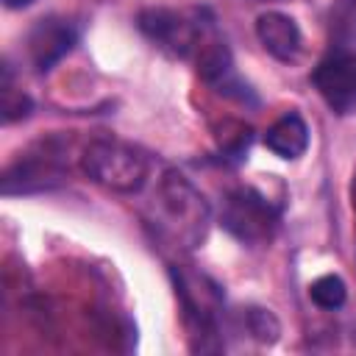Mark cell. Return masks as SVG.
Returning <instances> with one entry per match:
<instances>
[{"label":"cell","mask_w":356,"mask_h":356,"mask_svg":"<svg viewBox=\"0 0 356 356\" xmlns=\"http://www.w3.org/2000/svg\"><path fill=\"white\" fill-rule=\"evenodd\" d=\"M156 222L181 248H200L211 225V206L203 192L181 172L167 170L156 184Z\"/></svg>","instance_id":"obj_1"},{"label":"cell","mask_w":356,"mask_h":356,"mask_svg":"<svg viewBox=\"0 0 356 356\" xmlns=\"http://www.w3.org/2000/svg\"><path fill=\"white\" fill-rule=\"evenodd\" d=\"M81 170L103 189L134 195L147 181V159L120 139H92L81 153Z\"/></svg>","instance_id":"obj_2"},{"label":"cell","mask_w":356,"mask_h":356,"mask_svg":"<svg viewBox=\"0 0 356 356\" xmlns=\"http://www.w3.org/2000/svg\"><path fill=\"white\" fill-rule=\"evenodd\" d=\"M220 222L242 245H267L275 236L278 214L264 195H259L250 186H239L225 195Z\"/></svg>","instance_id":"obj_3"},{"label":"cell","mask_w":356,"mask_h":356,"mask_svg":"<svg viewBox=\"0 0 356 356\" xmlns=\"http://www.w3.org/2000/svg\"><path fill=\"white\" fill-rule=\"evenodd\" d=\"M139 31L161 50L178 58H189L197 53L203 36L209 33L211 22H200V17H186L170 8H145L136 17Z\"/></svg>","instance_id":"obj_4"},{"label":"cell","mask_w":356,"mask_h":356,"mask_svg":"<svg viewBox=\"0 0 356 356\" xmlns=\"http://www.w3.org/2000/svg\"><path fill=\"white\" fill-rule=\"evenodd\" d=\"M312 83L323 103L339 114H356V53L345 47H331L328 56L320 58V64L312 72Z\"/></svg>","instance_id":"obj_5"},{"label":"cell","mask_w":356,"mask_h":356,"mask_svg":"<svg viewBox=\"0 0 356 356\" xmlns=\"http://www.w3.org/2000/svg\"><path fill=\"white\" fill-rule=\"evenodd\" d=\"M64 181V167H61V150L56 142H42L31 153H19L14 164L6 167L3 172V195H22V192H39V189H53Z\"/></svg>","instance_id":"obj_6"},{"label":"cell","mask_w":356,"mask_h":356,"mask_svg":"<svg viewBox=\"0 0 356 356\" xmlns=\"http://www.w3.org/2000/svg\"><path fill=\"white\" fill-rule=\"evenodd\" d=\"M78 42V31L72 22L58 17H44L28 31V58L39 72L56 67Z\"/></svg>","instance_id":"obj_7"},{"label":"cell","mask_w":356,"mask_h":356,"mask_svg":"<svg viewBox=\"0 0 356 356\" xmlns=\"http://www.w3.org/2000/svg\"><path fill=\"white\" fill-rule=\"evenodd\" d=\"M256 39L278 61H295L303 47L298 22L281 11H264L256 17Z\"/></svg>","instance_id":"obj_8"},{"label":"cell","mask_w":356,"mask_h":356,"mask_svg":"<svg viewBox=\"0 0 356 356\" xmlns=\"http://www.w3.org/2000/svg\"><path fill=\"white\" fill-rule=\"evenodd\" d=\"M264 147L275 153L284 161L300 159L309 147V125L298 111H289L278 117L267 131H264Z\"/></svg>","instance_id":"obj_9"},{"label":"cell","mask_w":356,"mask_h":356,"mask_svg":"<svg viewBox=\"0 0 356 356\" xmlns=\"http://www.w3.org/2000/svg\"><path fill=\"white\" fill-rule=\"evenodd\" d=\"M331 47L350 50L356 44V0H334L328 11Z\"/></svg>","instance_id":"obj_10"},{"label":"cell","mask_w":356,"mask_h":356,"mask_svg":"<svg viewBox=\"0 0 356 356\" xmlns=\"http://www.w3.org/2000/svg\"><path fill=\"white\" fill-rule=\"evenodd\" d=\"M309 298H312L320 309L334 312V309H339V306L345 303L348 286H345V281H342L337 273H325V275H317V278L309 284Z\"/></svg>","instance_id":"obj_11"},{"label":"cell","mask_w":356,"mask_h":356,"mask_svg":"<svg viewBox=\"0 0 356 356\" xmlns=\"http://www.w3.org/2000/svg\"><path fill=\"white\" fill-rule=\"evenodd\" d=\"M250 139H253L250 128H248L245 122H236V120H228V122L222 125V131L217 134L220 150H222L225 156H231V159H242V156L248 153V147H250Z\"/></svg>","instance_id":"obj_12"},{"label":"cell","mask_w":356,"mask_h":356,"mask_svg":"<svg viewBox=\"0 0 356 356\" xmlns=\"http://www.w3.org/2000/svg\"><path fill=\"white\" fill-rule=\"evenodd\" d=\"M31 108H33L31 97L22 95V92H17V89L11 86V72H8V67H6V72H3V122L22 120V117L31 114Z\"/></svg>","instance_id":"obj_13"},{"label":"cell","mask_w":356,"mask_h":356,"mask_svg":"<svg viewBox=\"0 0 356 356\" xmlns=\"http://www.w3.org/2000/svg\"><path fill=\"white\" fill-rule=\"evenodd\" d=\"M245 325H248V331H250L256 339H261V342H275L278 334H281L278 320H275L267 309H248V312H245Z\"/></svg>","instance_id":"obj_14"},{"label":"cell","mask_w":356,"mask_h":356,"mask_svg":"<svg viewBox=\"0 0 356 356\" xmlns=\"http://www.w3.org/2000/svg\"><path fill=\"white\" fill-rule=\"evenodd\" d=\"M31 3H36V0H3V6L11 8V11H14V8H28Z\"/></svg>","instance_id":"obj_15"},{"label":"cell","mask_w":356,"mask_h":356,"mask_svg":"<svg viewBox=\"0 0 356 356\" xmlns=\"http://www.w3.org/2000/svg\"><path fill=\"white\" fill-rule=\"evenodd\" d=\"M350 206H353V220H356V172L350 178ZM356 225V222H353Z\"/></svg>","instance_id":"obj_16"},{"label":"cell","mask_w":356,"mask_h":356,"mask_svg":"<svg viewBox=\"0 0 356 356\" xmlns=\"http://www.w3.org/2000/svg\"><path fill=\"white\" fill-rule=\"evenodd\" d=\"M256 3H267V0H256Z\"/></svg>","instance_id":"obj_17"}]
</instances>
